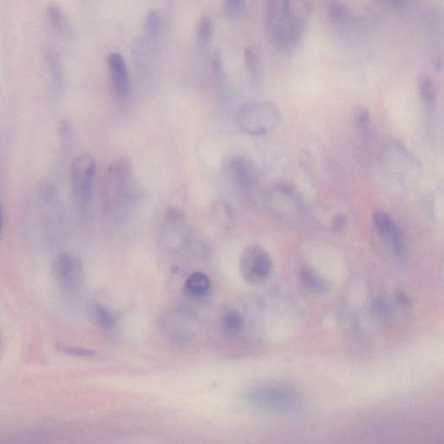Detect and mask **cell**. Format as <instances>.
Here are the masks:
<instances>
[{
  "label": "cell",
  "mask_w": 444,
  "mask_h": 444,
  "mask_svg": "<svg viewBox=\"0 0 444 444\" xmlns=\"http://www.w3.org/2000/svg\"><path fill=\"white\" fill-rule=\"evenodd\" d=\"M390 241H392L393 252L397 257V259L403 261L407 258V246L406 238L401 229L396 225L394 228L392 235H390Z\"/></svg>",
  "instance_id": "cell-15"
},
{
  "label": "cell",
  "mask_w": 444,
  "mask_h": 444,
  "mask_svg": "<svg viewBox=\"0 0 444 444\" xmlns=\"http://www.w3.org/2000/svg\"><path fill=\"white\" fill-rule=\"evenodd\" d=\"M96 164L89 154H82L74 159L70 170L71 191L75 204L81 209L91 202L96 179Z\"/></svg>",
  "instance_id": "cell-5"
},
{
  "label": "cell",
  "mask_w": 444,
  "mask_h": 444,
  "mask_svg": "<svg viewBox=\"0 0 444 444\" xmlns=\"http://www.w3.org/2000/svg\"><path fill=\"white\" fill-rule=\"evenodd\" d=\"M237 123L246 134L264 135L278 127L281 123V112L273 103L249 102L239 108Z\"/></svg>",
  "instance_id": "cell-4"
},
{
  "label": "cell",
  "mask_w": 444,
  "mask_h": 444,
  "mask_svg": "<svg viewBox=\"0 0 444 444\" xmlns=\"http://www.w3.org/2000/svg\"><path fill=\"white\" fill-rule=\"evenodd\" d=\"M47 20L53 30L57 32H64L66 30L67 24L66 17L62 9L56 3L48 6L47 9Z\"/></svg>",
  "instance_id": "cell-13"
},
{
  "label": "cell",
  "mask_w": 444,
  "mask_h": 444,
  "mask_svg": "<svg viewBox=\"0 0 444 444\" xmlns=\"http://www.w3.org/2000/svg\"><path fill=\"white\" fill-rule=\"evenodd\" d=\"M137 195V185L130 166L124 162L110 165L103 189V207L106 216L116 221L124 219Z\"/></svg>",
  "instance_id": "cell-2"
},
{
  "label": "cell",
  "mask_w": 444,
  "mask_h": 444,
  "mask_svg": "<svg viewBox=\"0 0 444 444\" xmlns=\"http://www.w3.org/2000/svg\"><path fill=\"white\" fill-rule=\"evenodd\" d=\"M328 13L332 22L339 24L346 19L347 15H348V10L341 0H330Z\"/></svg>",
  "instance_id": "cell-19"
},
{
  "label": "cell",
  "mask_w": 444,
  "mask_h": 444,
  "mask_svg": "<svg viewBox=\"0 0 444 444\" xmlns=\"http://www.w3.org/2000/svg\"><path fill=\"white\" fill-rule=\"evenodd\" d=\"M244 57L246 69H248L253 80H258L260 77V59L257 52L253 48H246Z\"/></svg>",
  "instance_id": "cell-18"
},
{
  "label": "cell",
  "mask_w": 444,
  "mask_h": 444,
  "mask_svg": "<svg viewBox=\"0 0 444 444\" xmlns=\"http://www.w3.org/2000/svg\"><path fill=\"white\" fill-rule=\"evenodd\" d=\"M95 315L98 325L103 329H105V330H110V329L114 327V324H116V318H114L113 314L105 307L96 306Z\"/></svg>",
  "instance_id": "cell-22"
},
{
  "label": "cell",
  "mask_w": 444,
  "mask_h": 444,
  "mask_svg": "<svg viewBox=\"0 0 444 444\" xmlns=\"http://www.w3.org/2000/svg\"><path fill=\"white\" fill-rule=\"evenodd\" d=\"M106 63L114 98L118 102H127L131 94V81L124 57L118 52L110 53Z\"/></svg>",
  "instance_id": "cell-8"
},
{
  "label": "cell",
  "mask_w": 444,
  "mask_h": 444,
  "mask_svg": "<svg viewBox=\"0 0 444 444\" xmlns=\"http://www.w3.org/2000/svg\"><path fill=\"white\" fill-rule=\"evenodd\" d=\"M246 0H224V12L230 20H238L244 13Z\"/></svg>",
  "instance_id": "cell-21"
},
{
  "label": "cell",
  "mask_w": 444,
  "mask_h": 444,
  "mask_svg": "<svg viewBox=\"0 0 444 444\" xmlns=\"http://www.w3.org/2000/svg\"><path fill=\"white\" fill-rule=\"evenodd\" d=\"M394 2L399 3L402 1V0H393Z\"/></svg>",
  "instance_id": "cell-26"
},
{
  "label": "cell",
  "mask_w": 444,
  "mask_h": 444,
  "mask_svg": "<svg viewBox=\"0 0 444 444\" xmlns=\"http://www.w3.org/2000/svg\"><path fill=\"white\" fill-rule=\"evenodd\" d=\"M197 39L200 45H207L213 35V22L209 16H203L196 28Z\"/></svg>",
  "instance_id": "cell-17"
},
{
  "label": "cell",
  "mask_w": 444,
  "mask_h": 444,
  "mask_svg": "<svg viewBox=\"0 0 444 444\" xmlns=\"http://www.w3.org/2000/svg\"><path fill=\"white\" fill-rule=\"evenodd\" d=\"M161 26V17L156 10L148 13L145 20V32L147 36L154 38L158 34Z\"/></svg>",
  "instance_id": "cell-23"
},
{
  "label": "cell",
  "mask_w": 444,
  "mask_h": 444,
  "mask_svg": "<svg viewBox=\"0 0 444 444\" xmlns=\"http://www.w3.org/2000/svg\"><path fill=\"white\" fill-rule=\"evenodd\" d=\"M231 177L242 188H249L256 181L253 166L244 157H235L229 163Z\"/></svg>",
  "instance_id": "cell-9"
},
{
  "label": "cell",
  "mask_w": 444,
  "mask_h": 444,
  "mask_svg": "<svg viewBox=\"0 0 444 444\" xmlns=\"http://www.w3.org/2000/svg\"><path fill=\"white\" fill-rule=\"evenodd\" d=\"M222 324L225 331L230 333H239L242 331L244 320L238 311L230 310L224 314Z\"/></svg>",
  "instance_id": "cell-16"
},
{
  "label": "cell",
  "mask_w": 444,
  "mask_h": 444,
  "mask_svg": "<svg viewBox=\"0 0 444 444\" xmlns=\"http://www.w3.org/2000/svg\"><path fill=\"white\" fill-rule=\"evenodd\" d=\"M53 274L61 288L67 293H77L84 281L83 263L77 256L62 253L56 257L52 265Z\"/></svg>",
  "instance_id": "cell-7"
},
{
  "label": "cell",
  "mask_w": 444,
  "mask_h": 444,
  "mask_svg": "<svg viewBox=\"0 0 444 444\" xmlns=\"http://www.w3.org/2000/svg\"><path fill=\"white\" fill-rule=\"evenodd\" d=\"M210 286L209 278L205 274L197 272V273L192 274L186 281L185 291L189 296L200 298L209 291Z\"/></svg>",
  "instance_id": "cell-11"
},
{
  "label": "cell",
  "mask_w": 444,
  "mask_h": 444,
  "mask_svg": "<svg viewBox=\"0 0 444 444\" xmlns=\"http://www.w3.org/2000/svg\"><path fill=\"white\" fill-rule=\"evenodd\" d=\"M373 224L375 228L377 229L379 235L384 236L385 238H390L392 235L396 224L394 223L387 214L383 211H377L373 214Z\"/></svg>",
  "instance_id": "cell-14"
},
{
  "label": "cell",
  "mask_w": 444,
  "mask_h": 444,
  "mask_svg": "<svg viewBox=\"0 0 444 444\" xmlns=\"http://www.w3.org/2000/svg\"><path fill=\"white\" fill-rule=\"evenodd\" d=\"M419 96L425 105L431 107L435 105L436 95L434 82L427 73H422L417 77Z\"/></svg>",
  "instance_id": "cell-12"
},
{
  "label": "cell",
  "mask_w": 444,
  "mask_h": 444,
  "mask_svg": "<svg viewBox=\"0 0 444 444\" xmlns=\"http://www.w3.org/2000/svg\"><path fill=\"white\" fill-rule=\"evenodd\" d=\"M347 219L343 214H339L336 216L334 221H333V229L336 232L343 231L346 228Z\"/></svg>",
  "instance_id": "cell-25"
},
{
  "label": "cell",
  "mask_w": 444,
  "mask_h": 444,
  "mask_svg": "<svg viewBox=\"0 0 444 444\" xmlns=\"http://www.w3.org/2000/svg\"><path fill=\"white\" fill-rule=\"evenodd\" d=\"M299 279L303 288L311 293H324L330 289V282L310 268L300 271Z\"/></svg>",
  "instance_id": "cell-10"
},
{
  "label": "cell",
  "mask_w": 444,
  "mask_h": 444,
  "mask_svg": "<svg viewBox=\"0 0 444 444\" xmlns=\"http://www.w3.org/2000/svg\"><path fill=\"white\" fill-rule=\"evenodd\" d=\"M311 13L308 0H267V35L279 54L291 55L298 49Z\"/></svg>",
  "instance_id": "cell-1"
},
{
  "label": "cell",
  "mask_w": 444,
  "mask_h": 444,
  "mask_svg": "<svg viewBox=\"0 0 444 444\" xmlns=\"http://www.w3.org/2000/svg\"><path fill=\"white\" fill-rule=\"evenodd\" d=\"M353 117L356 127L362 132H365L370 126L371 117L367 107L357 105L354 107Z\"/></svg>",
  "instance_id": "cell-20"
},
{
  "label": "cell",
  "mask_w": 444,
  "mask_h": 444,
  "mask_svg": "<svg viewBox=\"0 0 444 444\" xmlns=\"http://www.w3.org/2000/svg\"><path fill=\"white\" fill-rule=\"evenodd\" d=\"M239 267L243 279L249 284L256 285L269 277L273 262L266 250L252 245L242 251Z\"/></svg>",
  "instance_id": "cell-6"
},
{
  "label": "cell",
  "mask_w": 444,
  "mask_h": 444,
  "mask_svg": "<svg viewBox=\"0 0 444 444\" xmlns=\"http://www.w3.org/2000/svg\"><path fill=\"white\" fill-rule=\"evenodd\" d=\"M246 399L253 406L268 413H295L304 406L302 394L285 385L260 386L251 390Z\"/></svg>",
  "instance_id": "cell-3"
},
{
  "label": "cell",
  "mask_w": 444,
  "mask_h": 444,
  "mask_svg": "<svg viewBox=\"0 0 444 444\" xmlns=\"http://www.w3.org/2000/svg\"><path fill=\"white\" fill-rule=\"evenodd\" d=\"M63 352L70 354V355L80 356V357H88L93 355V353L91 350L82 349L80 347H66V349H63Z\"/></svg>",
  "instance_id": "cell-24"
}]
</instances>
